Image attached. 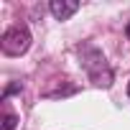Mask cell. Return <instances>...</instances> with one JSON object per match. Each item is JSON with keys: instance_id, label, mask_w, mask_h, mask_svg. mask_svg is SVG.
<instances>
[{"instance_id": "1", "label": "cell", "mask_w": 130, "mask_h": 130, "mask_svg": "<svg viewBox=\"0 0 130 130\" xmlns=\"http://www.w3.org/2000/svg\"><path fill=\"white\" fill-rule=\"evenodd\" d=\"M82 67H84V72L89 74V79H92L97 87H110L112 72H110V67H107L102 51H97V48H92V46H84V48H82Z\"/></svg>"}, {"instance_id": "2", "label": "cell", "mask_w": 130, "mask_h": 130, "mask_svg": "<svg viewBox=\"0 0 130 130\" xmlns=\"http://www.w3.org/2000/svg\"><path fill=\"white\" fill-rule=\"evenodd\" d=\"M0 46H3V51L8 56H21L28 51L31 46V31L26 26H13L3 33V41H0Z\"/></svg>"}, {"instance_id": "3", "label": "cell", "mask_w": 130, "mask_h": 130, "mask_svg": "<svg viewBox=\"0 0 130 130\" xmlns=\"http://www.w3.org/2000/svg\"><path fill=\"white\" fill-rule=\"evenodd\" d=\"M48 10H51V15L56 21H67V18H72L79 10V3H77V0H51Z\"/></svg>"}, {"instance_id": "4", "label": "cell", "mask_w": 130, "mask_h": 130, "mask_svg": "<svg viewBox=\"0 0 130 130\" xmlns=\"http://www.w3.org/2000/svg\"><path fill=\"white\" fill-rule=\"evenodd\" d=\"M18 125V117L13 115V112H5V125H3V130H13Z\"/></svg>"}, {"instance_id": "5", "label": "cell", "mask_w": 130, "mask_h": 130, "mask_svg": "<svg viewBox=\"0 0 130 130\" xmlns=\"http://www.w3.org/2000/svg\"><path fill=\"white\" fill-rule=\"evenodd\" d=\"M127 38H130V23H127Z\"/></svg>"}, {"instance_id": "6", "label": "cell", "mask_w": 130, "mask_h": 130, "mask_svg": "<svg viewBox=\"0 0 130 130\" xmlns=\"http://www.w3.org/2000/svg\"><path fill=\"white\" fill-rule=\"evenodd\" d=\"M127 94H130V87H127Z\"/></svg>"}]
</instances>
